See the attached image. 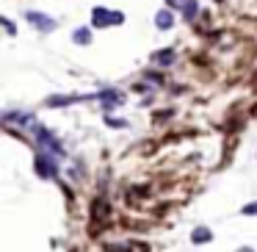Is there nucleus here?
<instances>
[{
	"instance_id": "f03ea898",
	"label": "nucleus",
	"mask_w": 257,
	"mask_h": 252,
	"mask_svg": "<svg viewBox=\"0 0 257 252\" xmlns=\"http://www.w3.org/2000/svg\"><path fill=\"white\" fill-rule=\"evenodd\" d=\"M28 23H34L39 31H53V28H56V23H53V20H47L45 14H36V12L28 14Z\"/></svg>"
},
{
	"instance_id": "423d86ee",
	"label": "nucleus",
	"mask_w": 257,
	"mask_h": 252,
	"mask_svg": "<svg viewBox=\"0 0 257 252\" xmlns=\"http://www.w3.org/2000/svg\"><path fill=\"white\" fill-rule=\"evenodd\" d=\"M72 39H75V45H89V42H91V31L89 28H78Z\"/></svg>"
},
{
	"instance_id": "39448f33",
	"label": "nucleus",
	"mask_w": 257,
	"mask_h": 252,
	"mask_svg": "<svg viewBox=\"0 0 257 252\" xmlns=\"http://www.w3.org/2000/svg\"><path fill=\"white\" fill-rule=\"evenodd\" d=\"M191 241H194V244H207V241H210V233H207V227H196L194 233H191Z\"/></svg>"
},
{
	"instance_id": "1a4fd4ad",
	"label": "nucleus",
	"mask_w": 257,
	"mask_h": 252,
	"mask_svg": "<svg viewBox=\"0 0 257 252\" xmlns=\"http://www.w3.org/2000/svg\"><path fill=\"white\" fill-rule=\"evenodd\" d=\"M166 3L172 9H185V6H188V0H166Z\"/></svg>"
},
{
	"instance_id": "0eeeda50",
	"label": "nucleus",
	"mask_w": 257,
	"mask_h": 252,
	"mask_svg": "<svg viewBox=\"0 0 257 252\" xmlns=\"http://www.w3.org/2000/svg\"><path fill=\"white\" fill-rule=\"evenodd\" d=\"M155 61H158V64H172V61H174V50H161V53L155 56Z\"/></svg>"
},
{
	"instance_id": "20e7f679",
	"label": "nucleus",
	"mask_w": 257,
	"mask_h": 252,
	"mask_svg": "<svg viewBox=\"0 0 257 252\" xmlns=\"http://www.w3.org/2000/svg\"><path fill=\"white\" fill-rule=\"evenodd\" d=\"M155 25L161 31H169L174 25V17H172V12H169V9H163V12H158L155 14Z\"/></svg>"
},
{
	"instance_id": "9d476101",
	"label": "nucleus",
	"mask_w": 257,
	"mask_h": 252,
	"mask_svg": "<svg viewBox=\"0 0 257 252\" xmlns=\"http://www.w3.org/2000/svg\"><path fill=\"white\" fill-rule=\"evenodd\" d=\"M243 213H246V216H254V213H257V202H249V205L243 208Z\"/></svg>"
},
{
	"instance_id": "f257e3e1",
	"label": "nucleus",
	"mask_w": 257,
	"mask_h": 252,
	"mask_svg": "<svg viewBox=\"0 0 257 252\" xmlns=\"http://www.w3.org/2000/svg\"><path fill=\"white\" fill-rule=\"evenodd\" d=\"M108 23H113V25H122L124 23V17L119 12H105V9H94V25L97 28H102V25H108Z\"/></svg>"
},
{
	"instance_id": "7ed1b4c3",
	"label": "nucleus",
	"mask_w": 257,
	"mask_h": 252,
	"mask_svg": "<svg viewBox=\"0 0 257 252\" xmlns=\"http://www.w3.org/2000/svg\"><path fill=\"white\" fill-rule=\"evenodd\" d=\"M36 163H39L36 169H39L42 178H53V175H56V166H53V158L50 155H39V158H36Z\"/></svg>"
},
{
	"instance_id": "6e6552de",
	"label": "nucleus",
	"mask_w": 257,
	"mask_h": 252,
	"mask_svg": "<svg viewBox=\"0 0 257 252\" xmlns=\"http://www.w3.org/2000/svg\"><path fill=\"white\" fill-rule=\"evenodd\" d=\"M183 12H185V20H194V14H196V3H194V0H188V6H185Z\"/></svg>"
}]
</instances>
